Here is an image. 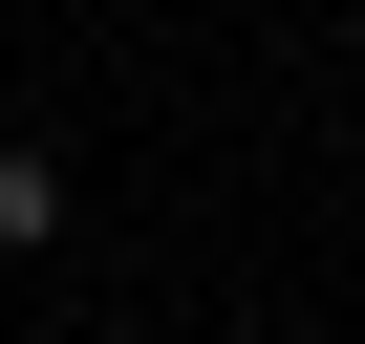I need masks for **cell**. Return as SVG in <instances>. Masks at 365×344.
I'll list each match as a JSON object with an SVG mask.
<instances>
[{
	"label": "cell",
	"instance_id": "1",
	"mask_svg": "<svg viewBox=\"0 0 365 344\" xmlns=\"http://www.w3.org/2000/svg\"><path fill=\"white\" fill-rule=\"evenodd\" d=\"M43 237H65V172H43V151H0V258H43Z\"/></svg>",
	"mask_w": 365,
	"mask_h": 344
}]
</instances>
